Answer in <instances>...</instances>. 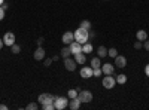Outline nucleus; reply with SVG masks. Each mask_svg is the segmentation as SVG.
<instances>
[{
	"label": "nucleus",
	"instance_id": "obj_1",
	"mask_svg": "<svg viewBox=\"0 0 149 110\" xmlns=\"http://www.w3.org/2000/svg\"><path fill=\"white\" fill-rule=\"evenodd\" d=\"M74 40L76 42H79V43H86L90 40V33H88V30H85V28H78L76 31H74Z\"/></svg>",
	"mask_w": 149,
	"mask_h": 110
},
{
	"label": "nucleus",
	"instance_id": "obj_2",
	"mask_svg": "<svg viewBox=\"0 0 149 110\" xmlns=\"http://www.w3.org/2000/svg\"><path fill=\"white\" fill-rule=\"evenodd\" d=\"M54 106L57 110H64L66 107H69V97H55L54 100Z\"/></svg>",
	"mask_w": 149,
	"mask_h": 110
},
{
	"label": "nucleus",
	"instance_id": "obj_3",
	"mask_svg": "<svg viewBox=\"0 0 149 110\" xmlns=\"http://www.w3.org/2000/svg\"><path fill=\"white\" fill-rule=\"evenodd\" d=\"M102 83H103V86H104L106 89H112V88L116 85V79L112 76V75H106V76L103 77Z\"/></svg>",
	"mask_w": 149,
	"mask_h": 110
},
{
	"label": "nucleus",
	"instance_id": "obj_4",
	"mask_svg": "<svg viewBox=\"0 0 149 110\" xmlns=\"http://www.w3.org/2000/svg\"><path fill=\"white\" fill-rule=\"evenodd\" d=\"M78 98H79V101L81 103H90V101H93V92L91 91H79V94H78Z\"/></svg>",
	"mask_w": 149,
	"mask_h": 110
},
{
	"label": "nucleus",
	"instance_id": "obj_5",
	"mask_svg": "<svg viewBox=\"0 0 149 110\" xmlns=\"http://www.w3.org/2000/svg\"><path fill=\"white\" fill-rule=\"evenodd\" d=\"M37 100H39L40 104H48V103H54L55 97H54L52 94H40Z\"/></svg>",
	"mask_w": 149,
	"mask_h": 110
},
{
	"label": "nucleus",
	"instance_id": "obj_6",
	"mask_svg": "<svg viewBox=\"0 0 149 110\" xmlns=\"http://www.w3.org/2000/svg\"><path fill=\"white\" fill-rule=\"evenodd\" d=\"M3 43H5L6 46H12V45L15 43V34L12 33V31L5 33V36H3Z\"/></svg>",
	"mask_w": 149,
	"mask_h": 110
},
{
	"label": "nucleus",
	"instance_id": "obj_7",
	"mask_svg": "<svg viewBox=\"0 0 149 110\" xmlns=\"http://www.w3.org/2000/svg\"><path fill=\"white\" fill-rule=\"evenodd\" d=\"M69 48H70V52H72L73 55L82 52V43H79V42H76V40H73V42L69 45Z\"/></svg>",
	"mask_w": 149,
	"mask_h": 110
},
{
	"label": "nucleus",
	"instance_id": "obj_8",
	"mask_svg": "<svg viewBox=\"0 0 149 110\" xmlns=\"http://www.w3.org/2000/svg\"><path fill=\"white\" fill-rule=\"evenodd\" d=\"M93 73H94V68L90 66V67H82L81 68V77L84 79H90L93 77Z\"/></svg>",
	"mask_w": 149,
	"mask_h": 110
},
{
	"label": "nucleus",
	"instance_id": "obj_9",
	"mask_svg": "<svg viewBox=\"0 0 149 110\" xmlns=\"http://www.w3.org/2000/svg\"><path fill=\"white\" fill-rule=\"evenodd\" d=\"M64 67L69 71H74V68H76V61L72 59L70 57L69 58H64Z\"/></svg>",
	"mask_w": 149,
	"mask_h": 110
},
{
	"label": "nucleus",
	"instance_id": "obj_10",
	"mask_svg": "<svg viewBox=\"0 0 149 110\" xmlns=\"http://www.w3.org/2000/svg\"><path fill=\"white\" fill-rule=\"evenodd\" d=\"M61 40H63L64 45H70V43L74 40V33H72V31H66V33L63 34V37H61Z\"/></svg>",
	"mask_w": 149,
	"mask_h": 110
},
{
	"label": "nucleus",
	"instance_id": "obj_11",
	"mask_svg": "<svg viewBox=\"0 0 149 110\" xmlns=\"http://www.w3.org/2000/svg\"><path fill=\"white\" fill-rule=\"evenodd\" d=\"M33 57H34L36 61H42V59H45V49H43L42 46H37V49L34 51Z\"/></svg>",
	"mask_w": 149,
	"mask_h": 110
},
{
	"label": "nucleus",
	"instance_id": "obj_12",
	"mask_svg": "<svg viewBox=\"0 0 149 110\" xmlns=\"http://www.w3.org/2000/svg\"><path fill=\"white\" fill-rule=\"evenodd\" d=\"M115 66L119 67V68H124L127 66V58L122 57V55H116L115 57Z\"/></svg>",
	"mask_w": 149,
	"mask_h": 110
},
{
	"label": "nucleus",
	"instance_id": "obj_13",
	"mask_svg": "<svg viewBox=\"0 0 149 110\" xmlns=\"http://www.w3.org/2000/svg\"><path fill=\"white\" fill-rule=\"evenodd\" d=\"M79 107H81V101H79L78 97H76V98H69V109L78 110Z\"/></svg>",
	"mask_w": 149,
	"mask_h": 110
},
{
	"label": "nucleus",
	"instance_id": "obj_14",
	"mask_svg": "<svg viewBox=\"0 0 149 110\" xmlns=\"http://www.w3.org/2000/svg\"><path fill=\"white\" fill-rule=\"evenodd\" d=\"M102 70H103L104 75H113V71H115V66H113V64H110V63H107V64H103Z\"/></svg>",
	"mask_w": 149,
	"mask_h": 110
},
{
	"label": "nucleus",
	"instance_id": "obj_15",
	"mask_svg": "<svg viewBox=\"0 0 149 110\" xmlns=\"http://www.w3.org/2000/svg\"><path fill=\"white\" fill-rule=\"evenodd\" d=\"M136 37H137V40H140V42H145L148 39V33L145 30H139L137 33H136Z\"/></svg>",
	"mask_w": 149,
	"mask_h": 110
},
{
	"label": "nucleus",
	"instance_id": "obj_16",
	"mask_svg": "<svg viewBox=\"0 0 149 110\" xmlns=\"http://www.w3.org/2000/svg\"><path fill=\"white\" fill-rule=\"evenodd\" d=\"M93 49H94L93 45H91V43H88V42L82 45V52H84L85 55H86V54H91V52H93Z\"/></svg>",
	"mask_w": 149,
	"mask_h": 110
},
{
	"label": "nucleus",
	"instance_id": "obj_17",
	"mask_svg": "<svg viewBox=\"0 0 149 110\" xmlns=\"http://www.w3.org/2000/svg\"><path fill=\"white\" fill-rule=\"evenodd\" d=\"M85 54L84 52H79V54H76L74 55V61H76V64H84L85 63Z\"/></svg>",
	"mask_w": 149,
	"mask_h": 110
},
{
	"label": "nucleus",
	"instance_id": "obj_18",
	"mask_svg": "<svg viewBox=\"0 0 149 110\" xmlns=\"http://www.w3.org/2000/svg\"><path fill=\"white\" fill-rule=\"evenodd\" d=\"M100 57H94L93 59H91V67L93 68H100Z\"/></svg>",
	"mask_w": 149,
	"mask_h": 110
},
{
	"label": "nucleus",
	"instance_id": "obj_19",
	"mask_svg": "<svg viewBox=\"0 0 149 110\" xmlns=\"http://www.w3.org/2000/svg\"><path fill=\"white\" fill-rule=\"evenodd\" d=\"M98 57H100V58H104V57H107V49H106V48L104 46H98Z\"/></svg>",
	"mask_w": 149,
	"mask_h": 110
},
{
	"label": "nucleus",
	"instance_id": "obj_20",
	"mask_svg": "<svg viewBox=\"0 0 149 110\" xmlns=\"http://www.w3.org/2000/svg\"><path fill=\"white\" fill-rule=\"evenodd\" d=\"M70 55H72V52H70V48H69V46L61 49V57H63V59H64V58H69Z\"/></svg>",
	"mask_w": 149,
	"mask_h": 110
},
{
	"label": "nucleus",
	"instance_id": "obj_21",
	"mask_svg": "<svg viewBox=\"0 0 149 110\" xmlns=\"http://www.w3.org/2000/svg\"><path fill=\"white\" fill-rule=\"evenodd\" d=\"M79 27H81V28H85V30H91V22H90L88 19H84V21L81 22Z\"/></svg>",
	"mask_w": 149,
	"mask_h": 110
},
{
	"label": "nucleus",
	"instance_id": "obj_22",
	"mask_svg": "<svg viewBox=\"0 0 149 110\" xmlns=\"http://www.w3.org/2000/svg\"><path fill=\"white\" fill-rule=\"evenodd\" d=\"M115 79H116V83H121V85H124L127 82V76L125 75H118Z\"/></svg>",
	"mask_w": 149,
	"mask_h": 110
},
{
	"label": "nucleus",
	"instance_id": "obj_23",
	"mask_svg": "<svg viewBox=\"0 0 149 110\" xmlns=\"http://www.w3.org/2000/svg\"><path fill=\"white\" fill-rule=\"evenodd\" d=\"M10 51H12V54H19L21 52V46L17 45V43H14V45L10 46Z\"/></svg>",
	"mask_w": 149,
	"mask_h": 110
},
{
	"label": "nucleus",
	"instance_id": "obj_24",
	"mask_svg": "<svg viewBox=\"0 0 149 110\" xmlns=\"http://www.w3.org/2000/svg\"><path fill=\"white\" fill-rule=\"evenodd\" d=\"M78 91L76 89H69L67 91V97H69V98H76V97H78Z\"/></svg>",
	"mask_w": 149,
	"mask_h": 110
},
{
	"label": "nucleus",
	"instance_id": "obj_25",
	"mask_svg": "<svg viewBox=\"0 0 149 110\" xmlns=\"http://www.w3.org/2000/svg\"><path fill=\"white\" fill-rule=\"evenodd\" d=\"M107 55L112 57V58H115V57L118 55V51L115 49V48H110V49H107Z\"/></svg>",
	"mask_w": 149,
	"mask_h": 110
},
{
	"label": "nucleus",
	"instance_id": "obj_26",
	"mask_svg": "<svg viewBox=\"0 0 149 110\" xmlns=\"http://www.w3.org/2000/svg\"><path fill=\"white\" fill-rule=\"evenodd\" d=\"M42 109L43 110H54L55 106H54V103H48V104H42Z\"/></svg>",
	"mask_w": 149,
	"mask_h": 110
},
{
	"label": "nucleus",
	"instance_id": "obj_27",
	"mask_svg": "<svg viewBox=\"0 0 149 110\" xmlns=\"http://www.w3.org/2000/svg\"><path fill=\"white\" fill-rule=\"evenodd\" d=\"M39 109V106H37L36 103H30V104H27V110H37Z\"/></svg>",
	"mask_w": 149,
	"mask_h": 110
},
{
	"label": "nucleus",
	"instance_id": "obj_28",
	"mask_svg": "<svg viewBox=\"0 0 149 110\" xmlns=\"http://www.w3.org/2000/svg\"><path fill=\"white\" fill-rule=\"evenodd\" d=\"M142 48H143V42H140V40L134 42V49H142Z\"/></svg>",
	"mask_w": 149,
	"mask_h": 110
},
{
	"label": "nucleus",
	"instance_id": "obj_29",
	"mask_svg": "<svg viewBox=\"0 0 149 110\" xmlns=\"http://www.w3.org/2000/svg\"><path fill=\"white\" fill-rule=\"evenodd\" d=\"M102 73H103V70H102V68H94V73H93V76L98 77V76H102Z\"/></svg>",
	"mask_w": 149,
	"mask_h": 110
},
{
	"label": "nucleus",
	"instance_id": "obj_30",
	"mask_svg": "<svg viewBox=\"0 0 149 110\" xmlns=\"http://www.w3.org/2000/svg\"><path fill=\"white\" fill-rule=\"evenodd\" d=\"M51 64H52V59H51V58H45V61H43V66H45V67H49Z\"/></svg>",
	"mask_w": 149,
	"mask_h": 110
},
{
	"label": "nucleus",
	"instance_id": "obj_31",
	"mask_svg": "<svg viewBox=\"0 0 149 110\" xmlns=\"http://www.w3.org/2000/svg\"><path fill=\"white\" fill-rule=\"evenodd\" d=\"M5 18V9L2 8V6H0V21H2Z\"/></svg>",
	"mask_w": 149,
	"mask_h": 110
},
{
	"label": "nucleus",
	"instance_id": "obj_32",
	"mask_svg": "<svg viewBox=\"0 0 149 110\" xmlns=\"http://www.w3.org/2000/svg\"><path fill=\"white\" fill-rule=\"evenodd\" d=\"M143 48H145L146 51H149V40H148V39H146V40L143 42Z\"/></svg>",
	"mask_w": 149,
	"mask_h": 110
},
{
	"label": "nucleus",
	"instance_id": "obj_33",
	"mask_svg": "<svg viewBox=\"0 0 149 110\" xmlns=\"http://www.w3.org/2000/svg\"><path fill=\"white\" fill-rule=\"evenodd\" d=\"M43 40H45L43 37H39V39H37V40H36V43H37V46H42V43H43Z\"/></svg>",
	"mask_w": 149,
	"mask_h": 110
},
{
	"label": "nucleus",
	"instance_id": "obj_34",
	"mask_svg": "<svg viewBox=\"0 0 149 110\" xmlns=\"http://www.w3.org/2000/svg\"><path fill=\"white\" fill-rule=\"evenodd\" d=\"M145 75L149 77V64H146V67H145Z\"/></svg>",
	"mask_w": 149,
	"mask_h": 110
},
{
	"label": "nucleus",
	"instance_id": "obj_35",
	"mask_svg": "<svg viewBox=\"0 0 149 110\" xmlns=\"http://www.w3.org/2000/svg\"><path fill=\"white\" fill-rule=\"evenodd\" d=\"M88 33H90V39H94V37H95V33H94V31L88 30Z\"/></svg>",
	"mask_w": 149,
	"mask_h": 110
},
{
	"label": "nucleus",
	"instance_id": "obj_36",
	"mask_svg": "<svg viewBox=\"0 0 149 110\" xmlns=\"http://www.w3.org/2000/svg\"><path fill=\"white\" fill-rule=\"evenodd\" d=\"M0 110H8V106L6 104H0Z\"/></svg>",
	"mask_w": 149,
	"mask_h": 110
},
{
	"label": "nucleus",
	"instance_id": "obj_37",
	"mask_svg": "<svg viewBox=\"0 0 149 110\" xmlns=\"http://www.w3.org/2000/svg\"><path fill=\"white\" fill-rule=\"evenodd\" d=\"M2 8H3V9H5V10H6V9H8V8H9V5H8V3H3V5H2Z\"/></svg>",
	"mask_w": 149,
	"mask_h": 110
},
{
	"label": "nucleus",
	"instance_id": "obj_38",
	"mask_svg": "<svg viewBox=\"0 0 149 110\" xmlns=\"http://www.w3.org/2000/svg\"><path fill=\"white\" fill-rule=\"evenodd\" d=\"M58 59H60L58 55H54V57H52V61H58Z\"/></svg>",
	"mask_w": 149,
	"mask_h": 110
},
{
	"label": "nucleus",
	"instance_id": "obj_39",
	"mask_svg": "<svg viewBox=\"0 0 149 110\" xmlns=\"http://www.w3.org/2000/svg\"><path fill=\"white\" fill-rule=\"evenodd\" d=\"M3 45H5V43H3V39H0V49L3 48Z\"/></svg>",
	"mask_w": 149,
	"mask_h": 110
},
{
	"label": "nucleus",
	"instance_id": "obj_40",
	"mask_svg": "<svg viewBox=\"0 0 149 110\" xmlns=\"http://www.w3.org/2000/svg\"><path fill=\"white\" fill-rule=\"evenodd\" d=\"M3 3H5V0H0V6H2Z\"/></svg>",
	"mask_w": 149,
	"mask_h": 110
}]
</instances>
